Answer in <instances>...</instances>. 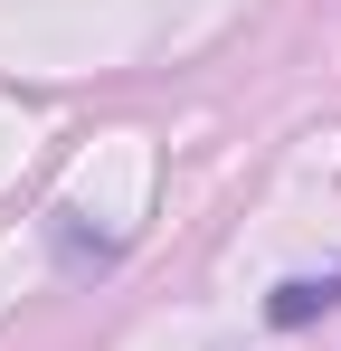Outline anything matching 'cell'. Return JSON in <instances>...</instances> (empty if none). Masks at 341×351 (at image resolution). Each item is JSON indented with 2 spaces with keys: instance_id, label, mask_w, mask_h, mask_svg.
<instances>
[{
  "instance_id": "1",
  "label": "cell",
  "mask_w": 341,
  "mask_h": 351,
  "mask_svg": "<svg viewBox=\"0 0 341 351\" xmlns=\"http://www.w3.org/2000/svg\"><path fill=\"white\" fill-rule=\"evenodd\" d=\"M332 304H341V276H294V285H275V304H266V313L294 332V323H313V313H332Z\"/></svg>"
}]
</instances>
